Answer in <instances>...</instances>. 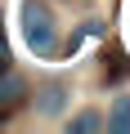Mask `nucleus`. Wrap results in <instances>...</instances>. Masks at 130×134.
Listing matches in <instances>:
<instances>
[{"label":"nucleus","instance_id":"f257e3e1","mask_svg":"<svg viewBox=\"0 0 130 134\" xmlns=\"http://www.w3.org/2000/svg\"><path fill=\"white\" fill-rule=\"evenodd\" d=\"M23 36H27V45L36 54H49L54 49V18H49L45 5H36V0L23 5Z\"/></svg>","mask_w":130,"mask_h":134},{"label":"nucleus","instance_id":"f03ea898","mask_svg":"<svg viewBox=\"0 0 130 134\" xmlns=\"http://www.w3.org/2000/svg\"><path fill=\"white\" fill-rule=\"evenodd\" d=\"M108 130H112V134H130V98H117V103H112Z\"/></svg>","mask_w":130,"mask_h":134},{"label":"nucleus","instance_id":"7ed1b4c3","mask_svg":"<svg viewBox=\"0 0 130 134\" xmlns=\"http://www.w3.org/2000/svg\"><path fill=\"white\" fill-rule=\"evenodd\" d=\"M99 125H103V116H99V112H81V116L72 121V130H76V134H90V130H99Z\"/></svg>","mask_w":130,"mask_h":134},{"label":"nucleus","instance_id":"20e7f679","mask_svg":"<svg viewBox=\"0 0 130 134\" xmlns=\"http://www.w3.org/2000/svg\"><path fill=\"white\" fill-rule=\"evenodd\" d=\"M18 94H23V81L18 76H5V81H0V103H14Z\"/></svg>","mask_w":130,"mask_h":134},{"label":"nucleus","instance_id":"39448f33","mask_svg":"<svg viewBox=\"0 0 130 134\" xmlns=\"http://www.w3.org/2000/svg\"><path fill=\"white\" fill-rule=\"evenodd\" d=\"M5 63H9V49H5V40H0V72H5Z\"/></svg>","mask_w":130,"mask_h":134}]
</instances>
